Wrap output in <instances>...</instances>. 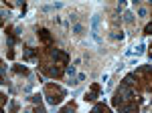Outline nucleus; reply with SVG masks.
I'll use <instances>...</instances> for the list:
<instances>
[{"instance_id": "obj_19", "label": "nucleus", "mask_w": 152, "mask_h": 113, "mask_svg": "<svg viewBox=\"0 0 152 113\" xmlns=\"http://www.w3.org/2000/svg\"><path fill=\"white\" fill-rule=\"evenodd\" d=\"M144 35H152V24H148V26L144 28Z\"/></svg>"}, {"instance_id": "obj_2", "label": "nucleus", "mask_w": 152, "mask_h": 113, "mask_svg": "<svg viewBox=\"0 0 152 113\" xmlns=\"http://www.w3.org/2000/svg\"><path fill=\"white\" fill-rule=\"evenodd\" d=\"M53 57H55V59H59L63 65H67V63H69V57H67V53H61V51H57V49L53 51Z\"/></svg>"}, {"instance_id": "obj_13", "label": "nucleus", "mask_w": 152, "mask_h": 113, "mask_svg": "<svg viewBox=\"0 0 152 113\" xmlns=\"http://www.w3.org/2000/svg\"><path fill=\"white\" fill-rule=\"evenodd\" d=\"M29 101H33V103H41V95H31Z\"/></svg>"}, {"instance_id": "obj_21", "label": "nucleus", "mask_w": 152, "mask_h": 113, "mask_svg": "<svg viewBox=\"0 0 152 113\" xmlns=\"http://www.w3.org/2000/svg\"><path fill=\"white\" fill-rule=\"evenodd\" d=\"M108 79H110V75H108V73H104V75H102V81H104V83H108Z\"/></svg>"}, {"instance_id": "obj_18", "label": "nucleus", "mask_w": 152, "mask_h": 113, "mask_svg": "<svg viewBox=\"0 0 152 113\" xmlns=\"http://www.w3.org/2000/svg\"><path fill=\"white\" fill-rule=\"evenodd\" d=\"M16 109H18V103L12 101V103H10V111H16Z\"/></svg>"}, {"instance_id": "obj_11", "label": "nucleus", "mask_w": 152, "mask_h": 113, "mask_svg": "<svg viewBox=\"0 0 152 113\" xmlns=\"http://www.w3.org/2000/svg\"><path fill=\"white\" fill-rule=\"evenodd\" d=\"M106 109H108L106 103H95V105H93V111H106Z\"/></svg>"}, {"instance_id": "obj_3", "label": "nucleus", "mask_w": 152, "mask_h": 113, "mask_svg": "<svg viewBox=\"0 0 152 113\" xmlns=\"http://www.w3.org/2000/svg\"><path fill=\"white\" fill-rule=\"evenodd\" d=\"M122 16H124V22H128V24H132L136 18H134V14H132V10H126V12H122Z\"/></svg>"}, {"instance_id": "obj_1", "label": "nucleus", "mask_w": 152, "mask_h": 113, "mask_svg": "<svg viewBox=\"0 0 152 113\" xmlns=\"http://www.w3.org/2000/svg\"><path fill=\"white\" fill-rule=\"evenodd\" d=\"M97 93H99V87H97V85H93V87H91V91H89V93H85V97H83V99H85V101H95V99H97Z\"/></svg>"}, {"instance_id": "obj_5", "label": "nucleus", "mask_w": 152, "mask_h": 113, "mask_svg": "<svg viewBox=\"0 0 152 113\" xmlns=\"http://www.w3.org/2000/svg\"><path fill=\"white\" fill-rule=\"evenodd\" d=\"M71 33L79 37V35H83V33H85V28H83V24H73V26H71Z\"/></svg>"}, {"instance_id": "obj_12", "label": "nucleus", "mask_w": 152, "mask_h": 113, "mask_svg": "<svg viewBox=\"0 0 152 113\" xmlns=\"http://www.w3.org/2000/svg\"><path fill=\"white\" fill-rule=\"evenodd\" d=\"M39 37L43 38V40H49V31H47V28H41V31H39Z\"/></svg>"}, {"instance_id": "obj_14", "label": "nucleus", "mask_w": 152, "mask_h": 113, "mask_svg": "<svg viewBox=\"0 0 152 113\" xmlns=\"http://www.w3.org/2000/svg\"><path fill=\"white\" fill-rule=\"evenodd\" d=\"M124 83H126V85H132V83H134V75H128L124 79Z\"/></svg>"}, {"instance_id": "obj_8", "label": "nucleus", "mask_w": 152, "mask_h": 113, "mask_svg": "<svg viewBox=\"0 0 152 113\" xmlns=\"http://www.w3.org/2000/svg\"><path fill=\"white\" fill-rule=\"evenodd\" d=\"M146 49H148V46H146L144 42H142V44H138V46H136V57H140V55H144V53H146Z\"/></svg>"}, {"instance_id": "obj_16", "label": "nucleus", "mask_w": 152, "mask_h": 113, "mask_svg": "<svg viewBox=\"0 0 152 113\" xmlns=\"http://www.w3.org/2000/svg\"><path fill=\"white\" fill-rule=\"evenodd\" d=\"M61 8H63V2H55L53 4V10H61Z\"/></svg>"}, {"instance_id": "obj_10", "label": "nucleus", "mask_w": 152, "mask_h": 113, "mask_svg": "<svg viewBox=\"0 0 152 113\" xmlns=\"http://www.w3.org/2000/svg\"><path fill=\"white\" fill-rule=\"evenodd\" d=\"M146 16H148V10H146L144 6H140V8H138V18H146Z\"/></svg>"}, {"instance_id": "obj_7", "label": "nucleus", "mask_w": 152, "mask_h": 113, "mask_svg": "<svg viewBox=\"0 0 152 113\" xmlns=\"http://www.w3.org/2000/svg\"><path fill=\"white\" fill-rule=\"evenodd\" d=\"M65 73H67V77H77L75 65H67V67H65Z\"/></svg>"}, {"instance_id": "obj_4", "label": "nucleus", "mask_w": 152, "mask_h": 113, "mask_svg": "<svg viewBox=\"0 0 152 113\" xmlns=\"http://www.w3.org/2000/svg\"><path fill=\"white\" fill-rule=\"evenodd\" d=\"M124 99H126V97H124V95H122V93L118 91V93H116V97H114V107H122Z\"/></svg>"}, {"instance_id": "obj_15", "label": "nucleus", "mask_w": 152, "mask_h": 113, "mask_svg": "<svg viewBox=\"0 0 152 113\" xmlns=\"http://www.w3.org/2000/svg\"><path fill=\"white\" fill-rule=\"evenodd\" d=\"M14 71H16V73H18V75H27V69H25V67H16V69H14Z\"/></svg>"}, {"instance_id": "obj_9", "label": "nucleus", "mask_w": 152, "mask_h": 113, "mask_svg": "<svg viewBox=\"0 0 152 113\" xmlns=\"http://www.w3.org/2000/svg\"><path fill=\"white\" fill-rule=\"evenodd\" d=\"M110 37L114 38V40H124V38H126V35H124V33H122V31H120V33H112V35H110Z\"/></svg>"}, {"instance_id": "obj_17", "label": "nucleus", "mask_w": 152, "mask_h": 113, "mask_svg": "<svg viewBox=\"0 0 152 113\" xmlns=\"http://www.w3.org/2000/svg\"><path fill=\"white\" fill-rule=\"evenodd\" d=\"M41 12H53V6H41Z\"/></svg>"}, {"instance_id": "obj_6", "label": "nucleus", "mask_w": 152, "mask_h": 113, "mask_svg": "<svg viewBox=\"0 0 152 113\" xmlns=\"http://www.w3.org/2000/svg\"><path fill=\"white\" fill-rule=\"evenodd\" d=\"M47 73H49L51 77H59L61 73H63V69H57V67H49V69H47Z\"/></svg>"}, {"instance_id": "obj_20", "label": "nucleus", "mask_w": 152, "mask_h": 113, "mask_svg": "<svg viewBox=\"0 0 152 113\" xmlns=\"http://www.w3.org/2000/svg\"><path fill=\"white\" fill-rule=\"evenodd\" d=\"M77 79H79V83H81V81H85V79H87V77L83 75V73H79V75H77Z\"/></svg>"}, {"instance_id": "obj_22", "label": "nucleus", "mask_w": 152, "mask_h": 113, "mask_svg": "<svg viewBox=\"0 0 152 113\" xmlns=\"http://www.w3.org/2000/svg\"><path fill=\"white\" fill-rule=\"evenodd\" d=\"M4 2H10V0H4Z\"/></svg>"}]
</instances>
